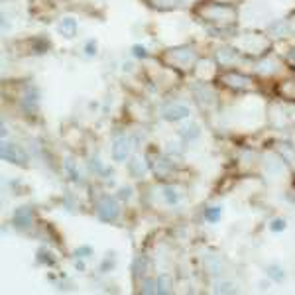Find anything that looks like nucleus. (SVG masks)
I'll list each match as a JSON object with an SVG mask.
<instances>
[{"label":"nucleus","mask_w":295,"mask_h":295,"mask_svg":"<svg viewBox=\"0 0 295 295\" xmlns=\"http://www.w3.org/2000/svg\"><path fill=\"white\" fill-rule=\"evenodd\" d=\"M0 154H2V159L12 161L16 165H24L28 161L26 152H24L20 146H16V144H2V152Z\"/></svg>","instance_id":"nucleus-1"},{"label":"nucleus","mask_w":295,"mask_h":295,"mask_svg":"<svg viewBox=\"0 0 295 295\" xmlns=\"http://www.w3.org/2000/svg\"><path fill=\"white\" fill-rule=\"evenodd\" d=\"M99 217L107 223L114 221L118 217V203L114 201L113 197H103L99 203Z\"/></svg>","instance_id":"nucleus-2"},{"label":"nucleus","mask_w":295,"mask_h":295,"mask_svg":"<svg viewBox=\"0 0 295 295\" xmlns=\"http://www.w3.org/2000/svg\"><path fill=\"white\" fill-rule=\"evenodd\" d=\"M189 114H191V111H189L185 105H167V107L163 109V118H165L167 122L185 120V118H189Z\"/></svg>","instance_id":"nucleus-3"},{"label":"nucleus","mask_w":295,"mask_h":295,"mask_svg":"<svg viewBox=\"0 0 295 295\" xmlns=\"http://www.w3.org/2000/svg\"><path fill=\"white\" fill-rule=\"evenodd\" d=\"M130 154V140L126 136H120L118 140H114L113 146V158L116 161H124Z\"/></svg>","instance_id":"nucleus-4"},{"label":"nucleus","mask_w":295,"mask_h":295,"mask_svg":"<svg viewBox=\"0 0 295 295\" xmlns=\"http://www.w3.org/2000/svg\"><path fill=\"white\" fill-rule=\"evenodd\" d=\"M203 16H207L209 20H228L232 16V12L228 10L227 6L215 4V6H209L207 10H203Z\"/></svg>","instance_id":"nucleus-5"},{"label":"nucleus","mask_w":295,"mask_h":295,"mask_svg":"<svg viewBox=\"0 0 295 295\" xmlns=\"http://www.w3.org/2000/svg\"><path fill=\"white\" fill-rule=\"evenodd\" d=\"M223 83L228 85V87H234V89H244L250 85V79L244 77V75H238V73H227L223 77Z\"/></svg>","instance_id":"nucleus-6"},{"label":"nucleus","mask_w":295,"mask_h":295,"mask_svg":"<svg viewBox=\"0 0 295 295\" xmlns=\"http://www.w3.org/2000/svg\"><path fill=\"white\" fill-rule=\"evenodd\" d=\"M14 225L18 228H28L32 225V211L28 207H20L14 213Z\"/></svg>","instance_id":"nucleus-7"},{"label":"nucleus","mask_w":295,"mask_h":295,"mask_svg":"<svg viewBox=\"0 0 295 295\" xmlns=\"http://www.w3.org/2000/svg\"><path fill=\"white\" fill-rule=\"evenodd\" d=\"M59 32L65 36V38H73L77 34V20L71 18V16H65L61 22H59Z\"/></svg>","instance_id":"nucleus-8"},{"label":"nucleus","mask_w":295,"mask_h":295,"mask_svg":"<svg viewBox=\"0 0 295 295\" xmlns=\"http://www.w3.org/2000/svg\"><path fill=\"white\" fill-rule=\"evenodd\" d=\"M205 266H207L209 273H215V275H219V273L223 272V262H221L217 256H207V260H205Z\"/></svg>","instance_id":"nucleus-9"},{"label":"nucleus","mask_w":295,"mask_h":295,"mask_svg":"<svg viewBox=\"0 0 295 295\" xmlns=\"http://www.w3.org/2000/svg\"><path fill=\"white\" fill-rule=\"evenodd\" d=\"M171 59H175L177 63H189L195 55H193V51L191 49H175V51H171V55H169Z\"/></svg>","instance_id":"nucleus-10"},{"label":"nucleus","mask_w":295,"mask_h":295,"mask_svg":"<svg viewBox=\"0 0 295 295\" xmlns=\"http://www.w3.org/2000/svg\"><path fill=\"white\" fill-rule=\"evenodd\" d=\"M163 199H165V203L177 205L179 203V193H177V189H175V187H171V185L163 187Z\"/></svg>","instance_id":"nucleus-11"},{"label":"nucleus","mask_w":295,"mask_h":295,"mask_svg":"<svg viewBox=\"0 0 295 295\" xmlns=\"http://www.w3.org/2000/svg\"><path fill=\"white\" fill-rule=\"evenodd\" d=\"M24 109L26 111H30V113H34L36 111V107H38V92H36V89H32L30 91V94L24 99Z\"/></svg>","instance_id":"nucleus-12"},{"label":"nucleus","mask_w":295,"mask_h":295,"mask_svg":"<svg viewBox=\"0 0 295 295\" xmlns=\"http://www.w3.org/2000/svg\"><path fill=\"white\" fill-rule=\"evenodd\" d=\"M179 134H181L183 140H195V138L199 136V126H197V124H191V126H183Z\"/></svg>","instance_id":"nucleus-13"},{"label":"nucleus","mask_w":295,"mask_h":295,"mask_svg":"<svg viewBox=\"0 0 295 295\" xmlns=\"http://www.w3.org/2000/svg\"><path fill=\"white\" fill-rule=\"evenodd\" d=\"M266 167H270V171H272V173H283V163H281V159L279 158H273V156H270L268 161H266Z\"/></svg>","instance_id":"nucleus-14"},{"label":"nucleus","mask_w":295,"mask_h":295,"mask_svg":"<svg viewBox=\"0 0 295 295\" xmlns=\"http://www.w3.org/2000/svg\"><path fill=\"white\" fill-rule=\"evenodd\" d=\"M158 283V293H169L171 291V279L167 275H159Z\"/></svg>","instance_id":"nucleus-15"},{"label":"nucleus","mask_w":295,"mask_h":295,"mask_svg":"<svg viewBox=\"0 0 295 295\" xmlns=\"http://www.w3.org/2000/svg\"><path fill=\"white\" fill-rule=\"evenodd\" d=\"M205 219L209 223H219L221 221V207H209L205 213Z\"/></svg>","instance_id":"nucleus-16"},{"label":"nucleus","mask_w":295,"mask_h":295,"mask_svg":"<svg viewBox=\"0 0 295 295\" xmlns=\"http://www.w3.org/2000/svg\"><path fill=\"white\" fill-rule=\"evenodd\" d=\"M258 71H260L262 75L275 73V71H277V63H275V61H262V63L258 65Z\"/></svg>","instance_id":"nucleus-17"},{"label":"nucleus","mask_w":295,"mask_h":295,"mask_svg":"<svg viewBox=\"0 0 295 295\" xmlns=\"http://www.w3.org/2000/svg\"><path fill=\"white\" fill-rule=\"evenodd\" d=\"M144 171H146V167L142 165V161H140V159H132V161H130V173H132V175L142 177V175H144Z\"/></svg>","instance_id":"nucleus-18"},{"label":"nucleus","mask_w":295,"mask_h":295,"mask_svg":"<svg viewBox=\"0 0 295 295\" xmlns=\"http://www.w3.org/2000/svg\"><path fill=\"white\" fill-rule=\"evenodd\" d=\"M132 272L136 273V275H142V273L146 272V260H144V258H136V260H134Z\"/></svg>","instance_id":"nucleus-19"},{"label":"nucleus","mask_w":295,"mask_h":295,"mask_svg":"<svg viewBox=\"0 0 295 295\" xmlns=\"http://www.w3.org/2000/svg\"><path fill=\"white\" fill-rule=\"evenodd\" d=\"M268 275H270L272 279H275V281H281V279H283V272H281L279 266H270V268H268Z\"/></svg>","instance_id":"nucleus-20"},{"label":"nucleus","mask_w":295,"mask_h":295,"mask_svg":"<svg viewBox=\"0 0 295 295\" xmlns=\"http://www.w3.org/2000/svg\"><path fill=\"white\" fill-rule=\"evenodd\" d=\"M219 59H221V61H225V63H228V61H234V59H236V55H234V51H232V49H221V51H219Z\"/></svg>","instance_id":"nucleus-21"},{"label":"nucleus","mask_w":295,"mask_h":295,"mask_svg":"<svg viewBox=\"0 0 295 295\" xmlns=\"http://www.w3.org/2000/svg\"><path fill=\"white\" fill-rule=\"evenodd\" d=\"M154 167H156V171H158V173H161V171H163V169H165V171H171V163H169V159H159V161H156V165H154Z\"/></svg>","instance_id":"nucleus-22"},{"label":"nucleus","mask_w":295,"mask_h":295,"mask_svg":"<svg viewBox=\"0 0 295 295\" xmlns=\"http://www.w3.org/2000/svg\"><path fill=\"white\" fill-rule=\"evenodd\" d=\"M270 228H272V232H281V230L285 228V221H283V219H273Z\"/></svg>","instance_id":"nucleus-23"},{"label":"nucleus","mask_w":295,"mask_h":295,"mask_svg":"<svg viewBox=\"0 0 295 295\" xmlns=\"http://www.w3.org/2000/svg\"><path fill=\"white\" fill-rule=\"evenodd\" d=\"M91 254H92L91 246H81V248L75 250V256H77V258H87V256H91Z\"/></svg>","instance_id":"nucleus-24"},{"label":"nucleus","mask_w":295,"mask_h":295,"mask_svg":"<svg viewBox=\"0 0 295 295\" xmlns=\"http://www.w3.org/2000/svg\"><path fill=\"white\" fill-rule=\"evenodd\" d=\"M156 285H158V283L150 279V281H146V283H144V289H142V291H144V293H156V291H158V289H156Z\"/></svg>","instance_id":"nucleus-25"},{"label":"nucleus","mask_w":295,"mask_h":295,"mask_svg":"<svg viewBox=\"0 0 295 295\" xmlns=\"http://www.w3.org/2000/svg\"><path fill=\"white\" fill-rule=\"evenodd\" d=\"M234 289H232V283H219V287H217V293H232Z\"/></svg>","instance_id":"nucleus-26"},{"label":"nucleus","mask_w":295,"mask_h":295,"mask_svg":"<svg viewBox=\"0 0 295 295\" xmlns=\"http://www.w3.org/2000/svg\"><path fill=\"white\" fill-rule=\"evenodd\" d=\"M272 30H273V32H279V34H285V32L289 30V28H287L285 24H273Z\"/></svg>","instance_id":"nucleus-27"},{"label":"nucleus","mask_w":295,"mask_h":295,"mask_svg":"<svg viewBox=\"0 0 295 295\" xmlns=\"http://www.w3.org/2000/svg\"><path fill=\"white\" fill-rule=\"evenodd\" d=\"M132 53H134L136 57H146V51H144V47H142V46H134V47H132Z\"/></svg>","instance_id":"nucleus-28"},{"label":"nucleus","mask_w":295,"mask_h":295,"mask_svg":"<svg viewBox=\"0 0 295 295\" xmlns=\"http://www.w3.org/2000/svg\"><path fill=\"white\" fill-rule=\"evenodd\" d=\"M85 51H87V53H89V55H94V53H96V44H94V42H89V44H87V46H85Z\"/></svg>","instance_id":"nucleus-29"},{"label":"nucleus","mask_w":295,"mask_h":295,"mask_svg":"<svg viewBox=\"0 0 295 295\" xmlns=\"http://www.w3.org/2000/svg\"><path fill=\"white\" fill-rule=\"evenodd\" d=\"M120 197H122V199H128V197H130V189H122V191H120Z\"/></svg>","instance_id":"nucleus-30"},{"label":"nucleus","mask_w":295,"mask_h":295,"mask_svg":"<svg viewBox=\"0 0 295 295\" xmlns=\"http://www.w3.org/2000/svg\"><path fill=\"white\" fill-rule=\"evenodd\" d=\"M287 59H289V61H291V63L295 65V49H291V51L287 53Z\"/></svg>","instance_id":"nucleus-31"}]
</instances>
